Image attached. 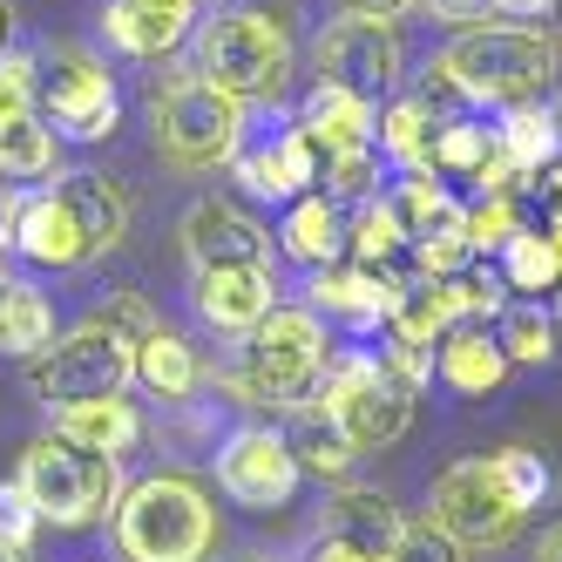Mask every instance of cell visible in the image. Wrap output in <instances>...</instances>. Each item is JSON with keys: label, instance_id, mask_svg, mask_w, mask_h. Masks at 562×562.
I'll return each mask as SVG.
<instances>
[{"label": "cell", "instance_id": "obj_54", "mask_svg": "<svg viewBox=\"0 0 562 562\" xmlns=\"http://www.w3.org/2000/svg\"><path fill=\"white\" fill-rule=\"evenodd\" d=\"M8 27H14V14H8V0H0V42H8Z\"/></svg>", "mask_w": 562, "mask_h": 562}, {"label": "cell", "instance_id": "obj_37", "mask_svg": "<svg viewBox=\"0 0 562 562\" xmlns=\"http://www.w3.org/2000/svg\"><path fill=\"white\" fill-rule=\"evenodd\" d=\"M488 468H495V481H502V495L529 515V508H542L549 495H555V474H549V461L536 454V448H502V454H488Z\"/></svg>", "mask_w": 562, "mask_h": 562}, {"label": "cell", "instance_id": "obj_33", "mask_svg": "<svg viewBox=\"0 0 562 562\" xmlns=\"http://www.w3.org/2000/svg\"><path fill=\"white\" fill-rule=\"evenodd\" d=\"M502 285L508 292H555L562 285V258H555V245H549V231H529L521 224L508 245H502Z\"/></svg>", "mask_w": 562, "mask_h": 562}, {"label": "cell", "instance_id": "obj_5", "mask_svg": "<svg viewBox=\"0 0 562 562\" xmlns=\"http://www.w3.org/2000/svg\"><path fill=\"white\" fill-rule=\"evenodd\" d=\"M196 75L231 102H271L292 75V34L285 21H271L265 8H231L217 21L196 27Z\"/></svg>", "mask_w": 562, "mask_h": 562}, {"label": "cell", "instance_id": "obj_30", "mask_svg": "<svg viewBox=\"0 0 562 562\" xmlns=\"http://www.w3.org/2000/svg\"><path fill=\"white\" fill-rule=\"evenodd\" d=\"M495 346L508 352V367H549V359L562 352V339H555V312L542 305V299H508L502 312H495Z\"/></svg>", "mask_w": 562, "mask_h": 562}, {"label": "cell", "instance_id": "obj_32", "mask_svg": "<svg viewBox=\"0 0 562 562\" xmlns=\"http://www.w3.org/2000/svg\"><path fill=\"white\" fill-rule=\"evenodd\" d=\"M434 130H440V115H427L414 95H400L380 115V156L400 177H407V170H434Z\"/></svg>", "mask_w": 562, "mask_h": 562}, {"label": "cell", "instance_id": "obj_17", "mask_svg": "<svg viewBox=\"0 0 562 562\" xmlns=\"http://www.w3.org/2000/svg\"><path fill=\"white\" fill-rule=\"evenodd\" d=\"M190 21H196L190 0H109V8H102V34L123 55H136V61L177 55L190 42Z\"/></svg>", "mask_w": 562, "mask_h": 562}, {"label": "cell", "instance_id": "obj_39", "mask_svg": "<svg viewBox=\"0 0 562 562\" xmlns=\"http://www.w3.org/2000/svg\"><path fill=\"white\" fill-rule=\"evenodd\" d=\"M521 231L515 217V196H481V204L468 211V251L474 258H502V245Z\"/></svg>", "mask_w": 562, "mask_h": 562}, {"label": "cell", "instance_id": "obj_46", "mask_svg": "<svg viewBox=\"0 0 562 562\" xmlns=\"http://www.w3.org/2000/svg\"><path fill=\"white\" fill-rule=\"evenodd\" d=\"M14 211H21V190L0 183V251H14Z\"/></svg>", "mask_w": 562, "mask_h": 562}, {"label": "cell", "instance_id": "obj_18", "mask_svg": "<svg viewBox=\"0 0 562 562\" xmlns=\"http://www.w3.org/2000/svg\"><path fill=\"white\" fill-rule=\"evenodd\" d=\"M393 292H400V278L393 271H373V265H318L312 285H305L312 312L339 318V326H359V333L380 326V318L393 312Z\"/></svg>", "mask_w": 562, "mask_h": 562}, {"label": "cell", "instance_id": "obj_2", "mask_svg": "<svg viewBox=\"0 0 562 562\" xmlns=\"http://www.w3.org/2000/svg\"><path fill=\"white\" fill-rule=\"evenodd\" d=\"M454 75L461 102L474 109H521V102H542L555 89V34L542 27H502V21H481L468 34H454V48L440 55Z\"/></svg>", "mask_w": 562, "mask_h": 562}, {"label": "cell", "instance_id": "obj_47", "mask_svg": "<svg viewBox=\"0 0 562 562\" xmlns=\"http://www.w3.org/2000/svg\"><path fill=\"white\" fill-rule=\"evenodd\" d=\"M352 14H373V21H393V14H407V8H420V0H346Z\"/></svg>", "mask_w": 562, "mask_h": 562}, {"label": "cell", "instance_id": "obj_48", "mask_svg": "<svg viewBox=\"0 0 562 562\" xmlns=\"http://www.w3.org/2000/svg\"><path fill=\"white\" fill-rule=\"evenodd\" d=\"M495 14H515V21H529V14H549V0H488Z\"/></svg>", "mask_w": 562, "mask_h": 562}, {"label": "cell", "instance_id": "obj_40", "mask_svg": "<svg viewBox=\"0 0 562 562\" xmlns=\"http://www.w3.org/2000/svg\"><path fill=\"white\" fill-rule=\"evenodd\" d=\"M386 562H468V549L427 515V521H407V529H400V542H393Z\"/></svg>", "mask_w": 562, "mask_h": 562}, {"label": "cell", "instance_id": "obj_19", "mask_svg": "<svg viewBox=\"0 0 562 562\" xmlns=\"http://www.w3.org/2000/svg\"><path fill=\"white\" fill-rule=\"evenodd\" d=\"M14 251H21L27 265H42V271H75V265H89V245H82V231H75V217L61 211L55 190H21Z\"/></svg>", "mask_w": 562, "mask_h": 562}, {"label": "cell", "instance_id": "obj_44", "mask_svg": "<svg viewBox=\"0 0 562 562\" xmlns=\"http://www.w3.org/2000/svg\"><path fill=\"white\" fill-rule=\"evenodd\" d=\"M427 14L468 34V27H481V21H488V0H427Z\"/></svg>", "mask_w": 562, "mask_h": 562}, {"label": "cell", "instance_id": "obj_25", "mask_svg": "<svg viewBox=\"0 0 562 562\" xmlns=\"http://www.w3.org/2000/svg\"><path fill=\"white\" fill-rule=\"evenodd\" d=\"M400 529H407V521H400V508H393L380 488H339V495L326 502V536L367 549V555H393Z\"/></svg>", "mask_w": 562, "mask_h": 562}, {"label": "cell", "instance_id": "obj_38", "mask_svg": "<svg viewBox=\"0 0 562 562\" xmlns=\"http://www.w3.org/2000/svg\"><path fill=\"white\" fill-rule=\"evenodd\" d=\"M380 183V143H367V149H339V156H326V170H318V196H346V204H367V196H380L373 190Z\"/></svg>", "mask_w": 562, "mask_h": 562}, {"label": "cell", "instance_id": "obj_23", "mask_svg": "<svg viewBox=\"0 0 562 562\" xmlns=\"http://www.w3.org/2000/svg\"><path fill=\"white\" fill-rule=\"evenodd\" d=\"M299 130L318 143V156H339V149H367L373 130H380V115H373V102L312 82V95H305V109H299Z\"/></svg>", "mask_w": 562, "mask_h": 562}, {"label": "cell", "instance_id": "obj_42", "mask_svg": "<svg viewBox=\"0 0 562 562\" xmlns=\"http://www.w3.org/2000/svg\"><path fill=\"white\" fill-rule=\"evenodd\" d=\"M34 536H42V515H34L27 488H21V481H0V542L34 549Z\"/></svg>", "mask_w": 562, "mask_h": 562}, {"label": "cell", "instance_id": "obj_34", "mask_svg": "<svg viewBox=\"0 0 562 562\" xmlns=\"http://www.w3.org/2000/svg\"><path fill=\"white\" fill-rule=\"evenodd\" d=\"M495 156V130L474 115H448L434 130V177H481V164Z\"/></svg>", "mask_w": 562, "mask_h": 562}, {"label": "cell", "instance_id": "obj_9", "mask_svg": "<svg viewBox=\"0 0 562 562\" xmlns=\"http://www.w3.org/2000/svg\"><path fill=\"white\" fill-rule=\"evenodd\" d=\"M34 102H42V123L68 143H109L123 123V95H115V75L89 55V48H48L34 55Z\"/></svg>", "mask_w": 562, "mask_h": 562}, {"label": "cell", "instance_id": "obj_22", "mask_svg": "<svg viewBox=\"0 0 562 562\" xmlns=\"http://www.w3.org/2000/svg\"><path fill=\"white\" fill-rule=\"evenodd\" d=\"M285 448L299 461V474H318V481H346L359 448L346 440V427L326 414V400H305V407L285 414Z\"/></svg>", "mask_w": 562, "mask_h": 562}, {"label": "cell", "instance_id": "obj_11", "mask_svg": "<svg viewBox=\"0 0 562 562\" xmlns=\"http://www.w3.org/2000/svg\"><path fill=\"white\" fill-rule=\"evenodd\" d=\"M434 521L461 549H502L521 529V508L502 495V481H495L488 461H454L434 481Z\"/></svg>", "mask_w": 562, "mask_h": 562}, {"label": "cell", "instance_id": "obj_35", "mask_svg": "<svg viewBox=\"0 0 562 562\" xmlns=\"http://www.w3.org/2000/svg\"><path fill=\"white\" fill-rule=\"evenodd\" d=\"M48 339H55V305L34 292V285H21V278H14V299H8V312H0V352L34 359Z\"/></svg>", "mask_w": 562, "mask_h": 562}, {"label": "cell", "instance_id": "obj_27", "mask_svg": "<svg viewBox=\"0 0 562 562\" xmlns=\"http://www.w3.org/2000/svg\"><path fill=\"white\" fill-rule=\"evenodd\" d=\"M55 434H68L75 448H95V454H115L123 461L136 440H143V414H136V400H89V407H61L55 414Z\"/></svg>", "mask_w": 562, "mask_h": 562}, {"label": "cell", "instance_id": "obj_50", "mask_svg": "<svg viewBox=\"0 0 562 562\" xmlns=\"http://www.w3.org/2000/svg\"><path fill=\"white\" fill-rule=\"evenodd\" d=\"M8 299H14V278H8V265H0V312H8Z\"/></svg>", "mask_w": 562, "mask_h": 562}, {"label": "cell", "instance_id": "obj_15", "mask_svg": "<svg viewBox=\"0 0 562 562\" xmlns=\"http://www.w3.org/2000/svg\"><path fill=\"white\" fill-rule=\"evenodd\" d=\"M190 305L211 333H231V339H251L271 305H278V285L265 265H224V271H196L190 278Z\"/></svg>", "mask_w": 562, "mask_h": 562}, {"label": "cell", "instance_id": "obj_6", "mask_svg": "<svg viewBox=\"0 0 562 562\" xmlns=\"http://www.w3.org/2000/svg\"><path fill=\"white\" fill-rule=\"evenodd\" d=\"M21 488L34 502V515L55 521V529H89L102 521L115 502H123V461L95 454V448H75L68 434H42L34 448L21 454Z\"/></svg>", "mask_w": 562, "mask_h": 562}, {"label": "cell", "instance_id": "obj_13", "mask_svg": "<svg viewBox=\"0 0 562 562\" xmlns=\"http://www.w3.org/2000/svg\"><path fill=\"white\" fill-rule=\"evenodd\" d=\"M183 251H190V271H224V265L271 271V231L237 204H224V196H196L183 211Z\"/></svg>", "mask_w": 562, "mask_h": 562}, {"label": "cell", "instance_id": "obj_57", "mask_svg": "<svg viewBox=\"0 0 562 562\" xmlns=\"http://www.w3.org/2000/svg\"><path fill=\"white\" fill-rule=\"evenodd\" d=\"M190 8H196V0H190Z\"/></svg>", "mask_w": 562, "mask_h": 562}, {"label": "cell", "instance_id": "obj_36", "mask_svg": "<svg viewBox=\"0 0 562 562\" xmlns=\"http://www.w3.org/2000/svg\"><path fill=\"white\" fill-rule=\"evenodd\" d=\"M346 251H352V265H373V271H386V258L407 251V237H400V217L386 211V196H367V204L346 217Z\"/></svg>", "mask_w": 562, "mask_h": 562}, {"label": "cell", "instance_id": "obj_51", "mask_svg": "<svg viewBox=\"0 0 562 562\" xmlns=\"http://www.w3.org/2000/svg\"><path fill=\"white\" fill-rule=\"evenodd\" d=\"M542 231H549V245H555V258H562V217H549Z\"/></svg>", "mask_w": 562, "mask_h": 562}, {"label": "cell", "instance_id": "obj_20", "mask_svg": "<svg viewBox=\"0 0 562 562\" xmlns=\"http://www.w3.org/2000/svg\"><path fill=\"white\" fill-rule=\"evenodd\" d=\"M386 326H393V346L434 352L440 339L461 326V292H454V278H400Z\"/></svg>", "mask_w": 562, "mask_h": 562}, {"label": "cell", "instance_id": "obj_26", "mask_svg": "<svg viewBox=\"0 0 562 562\" xmlns=\"http://www.w3.org/2000/svg\"><path fill=\"white\" fill-rule=\"evenodd\" d=\"M495 149L521 170V183H536L542 170H555V164H562V130H555L549 102L502 109V123H495Z\"/></svg>", "mask_w": 562, "mask_h": 562}, {"label": "cell", "instance_id": "obj_7", "mask_svg": "<svg viewBox=\"0 0 562 562\" xmlns=\"http://www.w3.org/2000/svg\"><path fill=\"white\" fill-rule=\"evenodd\" d=\"M130 380H136V346L123 333L95 326V318L61 333V339H48L27 359V386H34V400H42L48 414L89 407V400H115V393H130Z\"/></svg>", "mask_w": 562, "mask_h": 562}, {"label": "cell", "instance_id": "obj_52", "mask_svg": "<svg viewBox=\"0 0 562 562\" xmlns=\"http://www.w3.org/2000/svg\"><path fill=\"white\" fill-rule=\"evenodd\" d=\"M549 115H555V130H562V82L549 89Z\"/></svg>", "mask_w": 562, "mask_h": 562}, {"label": "cell", "instance_id": "obj_3", "mask_svg": "<svg viewBox=\"0 0 562 562\" xmlns=\"http://www.w3.org/2000/svg\"><path fill=\"white\" fill-rule=\"evenodd\" d=\"M115 549L123 562H204L217 549V508L183 474H143L115 502Z\"/></svg>", "mask_w": 562, "mask_h": 562}, {"label": "cell", "instance_id": "obj_56", "mask_svg": "<svg viewBox=\"0 0 562 562\" xmlns=\"http://www.w3.org/2000/svg\"><path fill=\"white\" fill-rule=\"evenodd\" d=\"M555 339H562V285H555Z\"/></svg>", "mask_w": 562, "mask_h": 562}, {"label": "cell", "instance_id": "obj_16", "mask_svg": "<svg viewBox=\"0 0 562 562\" xmlns=\"http://www.w3.org/2000/svg\"><path fill=\"white\" fill-rule=\"evenodd\" d=\"M55 196H61V211L75 217V231H82L89 258L115 251V245L130 237L136 204H130V190L115 183L109 170H68V177H55Z\"/></svg>", "mask_w": 562, "mask_h": 562}, {"label": "cell", "instance_id": "obj_43", "mask_svg": "<svg viewBox=\"0 0 562 562\" xmlns=\"http://www.w3.org/2000/svg\"><path fill=\"white\" fill-rule=\"evenodd\" d=\"M95 326H109V333H123V339L136 346V339H149V333H156V312H149V305H143L136 292H123V299H109V305L95 312Z\"/></svg>", "mask_w": 562, "mask_h": 562}, {"label": "cell", "instance_id": "obj_45", "mask_svg": "<svg viewBox=\"0 0 562 562\" xmlns=\"http://www.w3.org/2000/svg\"><path fill=\"white\" fill-rule=\"evenodd\" d=\"M305 562H386V555H367V549H352V542H339V536L318 529V542L305 549Z\"/></svg>", "mask_w": 562, "mask_h": 562}, {"label": "cell", "instance_id": "obj_8", "mask_svg": "<svg viewBox=\"0 0 562 562\" xmlns=\"http://www.w3.org/2000/svg\"><path fill=\"white\" fill-rule=\"evenodd\" d=\"M318 400H326V414L346 427V440L359 454H380V448H393V440L414 427V393L386 373L380 352H359V346L326 359Z\"/></svg>", "mask_w": 562, "mask_h": 562}, {"label": "cell", "instance_id": "obj_12", "mask_svg": "<svg viewBox=\"0 0 562 562\" xmlns=\"http://www.w3.org/2000/svg\"><path fill=\"white\" fill-rule=\"evenodd\" d=\"M217 488L237 508H285L299 488V461L285 448V427H237L217 448Z\"/></svg>", "mask_w": 562, "mask_h": 562}, {"label": "cell", "instance_id": "obj_14", "mask_svg": "<svg viewBox=\"0 0 562 562\" xmlns=\"http://www.w3.org/2000/svg\"><path fill=\"white\" fill-rule=\"evenodd\" d=\"M231 170H237V183H245L251 196H265V204H299V196H312L326 156H318V143L299 123H285L271 143H245V149H237Z\"/></svg>", "mask_w": 562, "mask_h": 562}, {"label": "cell", "instance_id": "obj_10", "mask_svg": "<svg viewBox=\"0 0 562 562\" xmlns=\"http://www.w3.org/2000/svg\"><path fill=\"white\" fill-rule=\"evenodd\" d=\"M312 68H318V82H326V89H346L359 102H380V95H393L400 68H407V48H400L393 21L346 14V21H333L326 34H318Z\"/></svg>", "mask_w": 562, "mask_h": 562}, {"label": "cell", "instance_id": "obj_49", "mask_svg": "<svg viewBox=\"0 0 562 562\" xmlns=\"http://www.w3.org/2000/svg\"><path fill=\"white\" fill-rule=\"evenodd\" d=\"M536 562H562V521H555V529L536 542Z\"/></svg>", "mask_w": 562, "mask_h": 562}, {"label": "cell", "instance_id": "obj_21", "mask_svg": "<svg viewBox=\"0 0 562 562\" xmlns=\"http://www.w3.org/2000/svg\"><path fill=\"white\" fill-rule=\"evenodd\" d=\"M386 211L400 217L407 251H414V245H434V237L468 231V204H454V190L440 183L434 170H407V177H400V183L386 190Z\"/></svg>", "mask_w": 562, "mask_h": 562}, {"label": "cell", "instance_id": "obj_55", "mask_svg": "<svg viewBox=\"0 0 562 562\" xmlns=\"http://www.w3.org/2000/svg\"><path fill=\"white\" fill-rule=\"evenodd\" d=\"M549 21H555V34H562V0H549Z\"/></svg>", "mask_w": 562, "mask_h": 562}, {"label": "cell", "instance_id": "obj_41", "mask_svg": "<svg viewBox=\"0 0 562 562\" xmlns=\"http://www.w3.org/2000/svg\"><path fill=\"white\" fill-rule=\"evenodd\" d=\"M34 115V55H0V130Z\"/></svg>", "mask_w": 562, "mask_h": 562}, {"label": "cell", "instance_id": "obj_1", "mask_svg": "<svg viewBox=\"0 0 562 562\" xmlns=\"http://www.w3.org/2000/svg\"><path fill=\"white\" fill-rule=\"evenodd\" d=\"M326 359H333V346H326V326H318L312 305H271V318L245 339L224 386L258 414H292L305 400H318Z\"/></svg>", "mask_w": 562, "mask_h": 562}, {"label": "cell", "instance_id": "obj_31", "mask_svg": "<svg viewBox=\"0 0 562 562\" xmlns=\"http://www.w3.org/2000/svg\"><path fill=\"white\" fill-rule=\"evenodd\" d=\"M55 164H61V143H55V130L42 115H21V123L0 130V183L8 190H27V183L55 177Z\"/></svg>", "mask_w": 562, "mask_h": 562}, {"label": "cell", "instance_id": "obj_24", "mask_svg": "<svg viewBox=\"0 0 562 562\" xmlns=\"http://www.w3.org/2000/svg\"><path fill=\"white\" fill-rule=\"evenodd\" d=\"M278 251H285L292 265L318 271V265H339L346 258V217L333 196H299V204L285 211V224H278Z\"/></svg>", "mask_w": 562, "mask_h": 562}, {"label": "cell", "instance_id": "obj_4", "mask_svg": "<svg viewBox=\"0 0 562 562\" xmlns=\"http://www.w3.org/2000/svg\"><path fill=\"white\" fill-rule=\"evenodd\" d=\"M149 130H156V156L170 170H224L237 149H245V102H231L224 89H211L196 68L170 75L149 102Z\"/></svg>", "mask_w": 562, "mask_h": 562}, {"label": "cell", "instance_id": "obj_29", "mask_svg": "<svg viewBox=\"0 0 562 562\" xmlns=\"http://www.w3.org/2000/svg\"><path fill=\"white\" fill-rule=\"evenodd\" d=\"M136 380L156 393V400H190L204 386V367H196V346L170 326H156L149 339H136Z\"/></svg>", "mask_w": 562, "mask_h": 562}, {"label": "cell", "instance_id": "obj_28", "mask_svg": "<svg viewBox=\"0 0 562 562\" xmlns=\"http://www.w3.org/2000/svg\"><path fill=\"white\" fill-rule=\"evenodd\" d=\"M508 373V352L495 346L488 326H474V318H461V326L440 339V380H448L454 393H495Z\"/></svg>", "mask_w": 562, "mask_h": 562}, {"label": "cell", "instance_id": "obj_53", "mask_svg": "<svg viewBox=\"0 0 562 562\" xmlns=\"http://www.w3.org/2000/svg\"><path fill=\"white\" fill-rule=\"evenodd\" d=\"M0 562H27V549H14V542H0Z\"/></svg>", "mask_w": 562, "mask_h": 562}]
</instances>
